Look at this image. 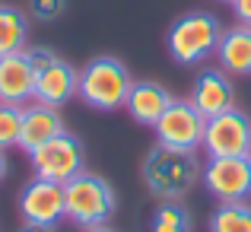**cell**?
<instances>
[{
    "instance_id": "6da1fadb",
    "label": "cell",
    "mask_w": 251,
    "mask_h": 232,
    "mask_svg": "<svg viewBox=\"0 0 251 232\" xmlns=\"http://www.w3.org/2000/svg\"><path fill=\"white\" fill-rule=\"evenodd\" d=\"M197 175H201L197 159L194 153H184V150L156 143L143 159V181H147L150 194L159 201H181L194 188Z\"/></svg>"
},
{
    "instance_id": "7a4b0ae2",
    "label": "cell",
    "mask_w": 251,
    "mask_h": 232,
    "mask_svg": "<svg viewBox=\"0 0 251 232\" xmlns=\"http://www.w3.org/2000/svg\"><path fill=\"white\" fill-rule=\"evenodd\" d=\"M115 207H118L115 188L102 175H92V172L83 169L80 175H74L64 184V213L80 229L105 226L115 213Z\"/></svg>"
},
{
    "instance_id": "3957f363",
    "label": "cell",
    "mask_w": 251,
    "mask_h": 232,
    "mask_svg": "<svg viewBox=\"0 0 251 232\" xmlns=\"http://www.w3.org/2000/svg\"><path fill=\"white\" fill-rule=\"evenodd\" d=\"M130 86H134L130 70L118 57H96L80 70L76 96L96 111H118L127 102Z\"/></svg>"
},
{
    "instance_id": "277c9868",
    "label": "cell",
    "mask_w": 251,
    "mask_h": 232,
    "mask_svg": "<svg viewBox=\"0 0 251 232\" xmlns=\"http://www.w3.org/2000/svg\"><path fill=\"white\" fill-rule=\"evenodd\" d=\"M220 38H223V29L216 23V16L188 13V16L172 23L166 45H169V54L178 64H197V61H207L210 54H216Z\"/></svg>"
},
{
    "instance_id": "5b68a950",
    "label": "cell",
    "mask_w": 251,
    "mask_h": 232,
    "mask_svg": "<svg viewBox=\"0 0 251 232\" xmlns=\"http://www.w3.org/2000/svg\"><path fill=\"white\" fill-rule=\"evenodd\" d=\"M32 159V172L35 178H48V181H57V184H67L74 175L83 172V162H86V150L80 143V137L61 130L57 137H51L48 143L29 153Z\"/></svg>"
},
{
    "instance_id": "8992f818",
    "label": "cell",
    "mask_w": 251,
    "mask_h": 232,
    "mask_svg": "<svg viewBox=\"0 0 251 232\" xmlns=\"http://www.w3.org/2000/svg\"><path fill=\"white\" fill-rule=\"evenodd\" d=\"M203 128H207V118L197 111V105L184 102V99H172V105L162 111V118L156 121V143L172 150H184V153H194L197 147H203Z\"/></svg>"
},
{
    "instance_id": "52a82bcc",
    "label": "cell",
    "mask_w": 251,
    "mask_h": 232,
    "mask_svg": "<svg viewBox=\"0 0 251 232\" xmlns=\"http://www.w3.org/2000/svg\"><path fill=\"white\" fill-rule=\"evenodd\" d=\"M203 153H207V159L251 156V118L239 108L207 118V128H203Z\"/></svg>"
},
{
    "instance_id": "ba28073f",
    "label": "cell",
    "mask_w": 251,
    "mask_h": 232,
    "mask_svg": "<svg viewBox=\"0 0 251 232\" xmlns=\"http://www.w3.org/2000/svg\"><path fill=\"white\" fill-rule=\"evenodd\" d=\"M201 181L220 204L245 201L251 194V156H220L207 159Z\"/></svg>"
},
{
    "instance_id": "9c48e42d",
    "label": "cell",
    "mask_w": 251,
    "mask_h": 232,
    "mask_svg": "<svg viewBox=\"0 0 251 232\" xmlns=\"http://www.w3.org/2000/svg\"><path fill=\"white\" fill-rule=\"evenodd\" d=\"M19 213L29 223H45V226H57L64 220V184L48 181V178H32L23 191H19Z\"/></svg>"
},
{
    "instance_id": "30bf717a",
    "label": "cell",
    "mask_w": 251,
    "mask_h": 232,
    "mask_svg": "<svg viewBox=\"0 0 251 232\" xmlns=\"http://www.w3.org/2000/svg\"><path fill=\"white\" fill-rule=\"evenodd\" d=\"M191 102L197 105L203 118L223 115V111L235 108V86L229 79L226 70H203L194 79V89H191Z\"/></svg>"
},
{
    "instance_id": "8fae6325",
    "label": "cell",
    "mask_w": 251,
    "mask_h": 232,
    "mask_svg": "<svg viewBox=\"0 0 251 232\" xmlns=\"http://www.w3.org/2000/svg\"><path fill=\"white\" fill-rule=\"evenodd\" d=\"M64 130V118L57 108L42 102H32L23 108V128H19V143L16 147L23 153H35L42 143H48L51 137H57Z\"/></svg>"
},
{
    "instance_id": "7c38bea8",
    "label": "cell",
    "mask_w": 251,
    "mask_h": 232,
    "mask_svg": "<svg viewBox=\"0 0 251 232\" xmlns=\"http://www.w3.org/2000/svg\"><path fill=\"white\" fill-rule=\"evenodd\" d=\"M35 99V70L25 51L0 57V102L29 105Z\"/></svg>"
},
{
    "instance_id": "4fadbf2b",
    "label": "cell",
    "mask_w": 251,
    "mask_h": 232,
    "mask_svg": "<svg viewBox=\"0 0 251 232\" xmlns=\"http://www.w3.org/2000/svg\"><path fill=\"white\" fill-rule=\"evenodd\" d=\"M76 86H80V70H74L67 61L57 57L51 67L35 74V102L61 108V105H67L76 96Z\"/></svg>"
},
{
    "instance_id": "5bb4252c",
    "label": "cell",
    "mask_w": 251,
    "mask_h": 232,
    "mask_svg": "<svg viewBox=\"0 0 251 232\" xmlns=\"http://www.w3.org/2000/svg\"><path fill=\"white\" fill-rule=\"evenodd\" d=\"M169 105H172V96L162 89L159 83L140 79V83L130 86V96H127V102H124V108H127V115L134 118L137 124L156 128V121L162 118V111H166Z\"/></svg>"
},
{
    "instance_id": "9a60e30c",
    "label": "cell",
    "mask_w": 251,
    "mask_h": 232,
    "mask_svg": "<svg viewBox=\"0 0 251 232\" xmlns=\"http://www.w3.org/2000/svg\"><path fill=\"white\" fill-rule=\"evenodd\" d=\"M216 57L226 74L251 77V26H235V29L223 32Z\"/></svg>"
},
{
    "instance_id": "2e32d148",
    "label": "cell",
    "mask_w": 251,
    "mask_h": 232,
    "mask_svg": "<svg viewBox=\"0 0 251 232\" xmlns=\"http://www.w3.org/2000/svg\"><path fill=\"white\" fill-rule=\"evenodd\" d=\"M29 48V19L23 10L0 3V57L19 54Z\"/></svg>"
},
{
    "instance_id": "e0dca14e",
    "label": "cell",
    "mask_w": 251,
    "mask_h": 232,
    "mask_svg": "<svg viewBox=\"0 0 251 232\" xmlns=\"http://www.w3.org/2000/svg\"><path fill=\"white\" fill-rule=\"evenodd\" d=\"M210 232H251V204L248 201L220 204L216 213L210 216Z\"/></svg>"
},
{
    "instance_id": "ac0fdd59",
    "label": "cell",
    "mask_w": 251,
    "mask_h": 232,
    "mask_svg": "<svg viewBox=\"0 0 251 232\" xmlns=\"http://www.w3.org/2000/svg\"><path fill=\"white\" fill-rule=\"evenodd\" d=\"M153 232H191V216L178 201H162L153 216Z\"/></svg>"
},
{
    "instance_id": "d6986e66",
    "label": "cell",
    "mask_w": 251,
    "mask_h": 232,
    "mask_svg": "<svg viewBox=\"0 0 251 232\" xmlns=\"http://www.w3.org/2000/svg\"><path fill=\"white\" fill-rule=\"evenodd\" d=\"M23 108L25 105L0 102V150H10L19 143V128H23Z\"/></svg>"
},
{
    "instance_id": "ffe728a7",
    "label": "cell",
    "mask_w": 251,
    "mask_h": 232,
    "mask_svg": "<svg viewBox=\"0 0 251 232\" xmlns=\"http://www.w3.org/2000/svg\"><path fill=\"white\" fill-rule=\"evenodd\" d=\"M29 10L38 23H54L64 13V0H29Z\"/></svg>"
},
{
    "instance_id": "44dd1931",
    "label": "cell",
    "mask_w": 251,
    "mask_h": 232,
    "mask_svg": "<svg viewBox=\"0 0 251 232\" xmlns=\"http://www.w3.org/2000/svg\"><path fill=\"white\" fill-rule=\"evenodd\" d=\"M25 57H29V64H32L35 74H42L45 67H51V64L57 61V54L51 48H45V45H29V48H25Z\"/></svg>"
},
{
    "instance_id": "7402d4cb",
    "label": "cell",
    "mask_w": 251,
    "mask_h": 232,
    "mask_svg": "<svg viewBox=\"0 0 251 232\" xmlns=\"http://www.w3.org/2000/svg\"><path fill=\"white\" fill-rule=\"evenodd\" d=\"M232 10L239 16V26H251V0H232Z\"/></svg>"
},
{
    "instance_id": "603a6c76",
    "label": "cell",
    "mask_w": 251,
    "mask_h": 232,
    "mask_svg": "<svg viewBox=\"0 0 251 232\" xmlns=\"http://www.w3.org/2000/svg\"><path fill=\"white\" fill-rule=\"evenodd\" d=\"M19 232H54V226H45V223H29V220H23Z\"/></svg>"
},
{
    "instance_id": "cb8c5ba5",
    "label": "cell",
    "mask_w": 251,
    "mask_h": 232,
    "mask_svg": "<svg viewBox=\"0 0 251 232\" xmlns=\"http://www.w3.org/2000/svg\"><path fill=\"white\" fill-rule=\"evenodd\" d=\"M6 172H10V162H6V153L0 150V181L6 178Z\"/></svg>"
},
{
    "instance_id": "d4e9b609",
    "label": "cell",
    "mask_w": 251,
    "mask_h": 232,
    "mask_svg": "<svg viewBox=\"0 0 251 232\" xmlns=\"http://www.w3.org/2000/svg\"><path fill=\"white\" fill-rule=\"evenodd\" d=\"M83 232H115V229H108V226H92V229H83Z\"/></svg>"
},
{
    "instance_id": "484cf974",
    "label": "cell",
    "mask_w": 251,
    "mask_h": 232,
    "mask_svg": "<svg viewBox=\"0 0 251 232\" xmlns=\"http://www.w3.org/2000/svg\"><path fill=\"white\" fill-rule=\"evenodd\" d=\"M220 3H232V0H220Z\"/></svg>"
}]
</instances>
